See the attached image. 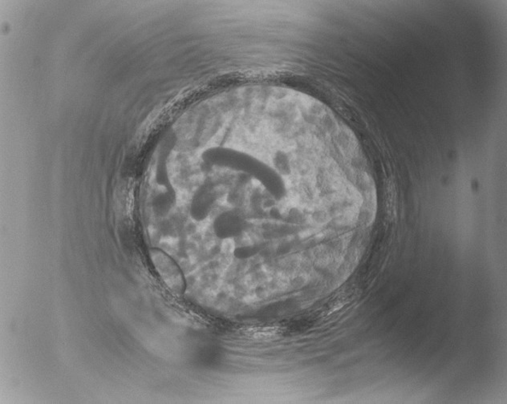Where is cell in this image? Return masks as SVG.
<instances>
[{
	"instance_id": "cell-1",
	"label": "cell",
	"mask_w": 507,
	"mask_h": 404,
	"mask_svg": "<svg viewBox=\"0 0 507 404\" xmlns=\"http://www.w3.org/2000/svg\"><path fill=\"white\" fill-rule=\"evenodd\" d=\"M151 255L157 271L169 288L178 294H182L185 289V283L182 271L176 263L160 250H153L151 251Z\"/></svg>"
},
{
	"instance_id": "cell-2",
	"label": "cell",
	"mask_w": 507,
	"mask_h": 404,
	"mask_svg": "<svg viewBox=\"0 0 507 404\" xmlns=\"http://www.w3.org/2000/svg\"><path fill=\"white\" fill-rule=\"evenodd\" d=\"M214 190L212 181L208 180L197 191L191 209L192 216H195L196 220L201 221L207 216L214 202Z\"/></svg>"
},
{
	"instance_id": "cell-3",
	"label": "cell",
	"mask_w": 507,
	"mask_h": 404,
	"mask_svg": "<svg viewBox=\"0 0 507 404\" xmlns=\"http://www.w3.org/2000/svg\"><path fill=\"white\" fill-rule=\"evenodd\" d=\"M231 214H223L214 222V231L221 238H235L241 235L243 226L240 219L232 218Z\"/></svg>"
}]
</instances>
